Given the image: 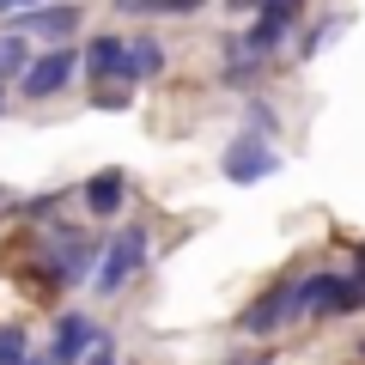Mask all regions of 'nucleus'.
Masks as SVG:
<instances>
[{
	"instance_id": "nucleus-2",
	"label": "nucleus",
	"mask_w": 365,
	"mask_h": 365,
	"mask_svg": "<svg viewBox=\"0 0 365 365\" xmlns=\"http://www.w3.org/2000/svg\"><path fill=\"white\" fill-rule=\"evenodd\" d=\"M292 317H304V304H299V280H280V287H268L244 317H237V329L262 341V335H280Z\"/></svg>"
},
{
	"instance_id": "nucleus-6",
	"label": "nucleus",
	"mask_w": 365,
	"mask_h": 365,
	"mask_svg": "<svg viewBox=\"0 0 365 365\" xmlns=\"http://www.w3.org/2000/svg\"><path fill=\"white\" fill-rule=\"evenodd\" d=\"M98 256H104L98 244H86V237L61 232V237H55V250H49V287H73V280L98 274Z\"/></svg>"
},
{
	"instance_id": "nucleus-1",
	"label": "nucleus",
	"mask_w": 365,
	"mask_h": 365,
	"mask_svg": "<svg viewBox=\"0 0 365 365\" xmlns=\"http://www.w3.org/2000/svg\"><path fill=\"white\" fill-rule=\"evenodd\" d=\"M299 304L317 317H353L365 311V280L359 274H311V280H299Z\"/></svg>"
},
{
	"instance_id": "nucleus-9",
	"label": "nucleus",
	"mask_w": 365,
	"mask_h": 365,
	"mask_svg": "<svg viewBox=\"0 0 365 365\" xmlns=\"http://www.w3.org/2000/svg\"><path fill=\"white\" fill-rule=\"evenodd\" d=\"M86 207L98 213V220H110V213H122V195H128V177L122 170H98V177H86Z\"/></svg>"
},
{
	"instance_id": "nucleus-11",
	"label": "nucleus",
	"mask_w": 365,
	"mask_h": 365,
	"mask_svg": "<svg viewBox=\"0 0 365 365\" xmlns=\"http://www.w3.org/2000/svg\"><path fill=\"white\" fill-rule=\"evenodd\" d=\"M165 73V43L158 37H134L128 43V79H158Z\"/></svg>"
},
{
	"instance_id": "nucleus-19",
	"label": "nucleus",
	"mask_w": 365,
	"mask_h": 365,
	"mask_svg": "<svg viewBox=\"0 0 365 365\" xmlns=\"http://www.w3.org/2000/svg\"><path fill=\"white\" fill-rule=\"evenodd\" d=\"M359 353H365V341H359Z\"/></svg>"
},
{
	"instance_id": "nucleus-12",
	"label": "nucleus",
	"mask_w": 365,
	"mask_h": 365,
	"mask_svg": "<svg viewBox=\"0 0 365 365\" xmlns=\"http://www.w3.org/2000/svg\"><path fill=\"white\" fill-rule=\"evenodd\" d=\"M207 0H116V13H153V19H189V13H201Z\"/></svg>"
},
{
	"instance_id": "nucleus-15",
	"label": "nucleus",
	"mask_w": 365,
	"mask_h": 365,
	"mask_svg": "<svg viewBox=\"0 0 365 365\" xmlns=\"http://www.w3.org/2000/svg\"><path fill=\"white\" fill-rule=\"evenodd\" d=\"M86 365H116V347H110V335H104V329H98V341H91Z\"/></svg>"
},
{
	"instance_id": "nucleus-5",
	"label": "nucleus",
	"mask_w": 365,
	"mask_h": 365,
	"mask_svg": "<svg viewBox=\"0 0 365 365\" xmlns=\"http://www.w3.org/2000/svg\"><path fill=\"white\" fill-rule=\"evenodd\" d=\"M225 177L232 182H262V177H274L280 170V153L268 146V134H237L232 146H225Z\"/></svg>"
},
{
	"instance_id": "nucleus-4",
	"label": "nucleus",
	"mask_w": 365,
	"mask_h": 365,
	"mask_svg": "<svg viewBox=\"0 0 365 365\" xmlns=\"http://www.w3.org/2000/svg\"><path fill=\"white\" fill-rule=\"evenodd\" d=\"M79 61H86V55L61 49V43H55V49H43V55H31V67L19 73V79H25V98H31V104H43V98H55V91H61L67 79L79 73Z\"/></svg>"
},
{
	"instance_id": "nucleus-14",
	"label": "nucleus",
	"mask_w": 365,
	"mask_h": 365,
	"mask_svg": "<svg viewBox=\"0 0 365 365\" xmlns=\"http://www.w3.org/2000/svg\"><path fill=\"white\" fill-rule=\"evenodd\" d=\"M31 359V335L19 323H0V365H25Z\"/></svg>"
},
{
	"instance_id": "nucleus-17",
	"label": "nucleus",
	"mask_w": 365,
	"mask_h": 365,
	"mask_svg": "<svg viewBox=\"0 0 365 365\" xmlns=\"http://www.w3.org/2000/svg\"><path fill=\"white\" fill-rule=\"evenodd\" d=\"M19 6H37V0H0V13H19Z\"/></svg>"
},
{
	"instance_id": "nucleus-18",
	"label": "nucleus",
	"mask_w": 365,
	"mask_h": 365,
	"mask_svg": "<svg viewBox=\"0 0 365 365\" xmlns=\"http://www.w3.org/2000/svg\"><path fill=\"white\" fill-rule=\"evenodd\" d=\"M25 365H55V359H49V353H31V359H25Z\"/></svg>"
},
{
	"instance_id": "nucleus-16",
	"label": "nucleus",
	"mask_w": 365,
	"mask_h": 365,
	"mask_svg": "<svg viewBox=\"0 0 365 365\" xmlns=\"http://www.w3.org/2000/svg\"><path fill=\"white\" fill-rule=\"evenodd\" d=\"M250 128H256V134H274V110L262 104V98H256V104H250Z\"/></svg>"
},
{
	"instance_id": "nucleus-8",
	"label": "nucleus",
	"mask_w": 365,
	"mask_h": 365,
	"mask_svg": "<svg viewBox=\"0 0 365 365\" xmlns=\"http://www.w3.org/2000/svg\"><path fill=\"white\" fill-rule=\"evenodd\" d=\"M13 31H37V37L49 43H67L79 31V6H67V0H55V6H31V13H13Z\"/></svg>"
},
{
	"instance_id": "nucleus-13",
	"label": "nucleus",
	"mask_w": 365,
	"mask_h": 365,
	"mask_svg": "<svg viewBox=\"0 0 365 365\" xmlns=\"http://www.w3.org/2000/svg\"><path fill=\"white\" fill-rule=\"evenodd\" d=\"M25 67H31L25 31H0V79H6V73H25Z\"/></svg>"
},
{
	"instance_id": "nucleus-10",
	"label": "nucleus",
	"mask_w": 365,
	"mask_h": 365,
	"mask_svg": "<svg viewBox=\"0 0 365 365\" xmlns=\"http://www.w3.org/2000/svg\"><path fill=\"white\" fill-rule=\"evenodd\" d=\"M86 67H91V79H128V43L122 37H91Z\"/></svg>"
},
{
	"instance_id": "nucleus-3",
	"label": "nucleus",
	"mask_w": 365,
	"mask_h": 365,
	"mask_svg": "<svg viewBox=\"0 0 365 365\" xmlns=\"http://www.w3.org/2000/svg\"><path fill=\"white\" fill-rule=\"evenodd\" d=\"M140 262H146V232H140V225H122V232L104 244V256H98L91 287H98V292H122V280H128Z\"/></svg>"
},
{
	"instance_id": "nucleus-7",
	"label": "nucleus",
	"mask_w": 365,
	"mask_h": 365,
	"mask_svg": "<svg viewBox=\"0 0 365 365\" xmlns=\"http://www.w3.org/2000/svg\"><path fill=\"white\" fill-rule=\"evenodd\" d=\"M91 341H98L91 317H79V311H61V317H55V341H49V359H55V365H86Z\"/></svg>"
}]
</instances>
